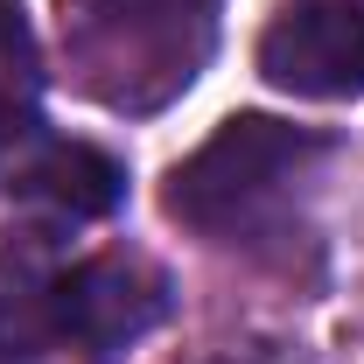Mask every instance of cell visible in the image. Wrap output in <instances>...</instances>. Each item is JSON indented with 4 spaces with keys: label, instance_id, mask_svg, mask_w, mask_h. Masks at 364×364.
Returning <instances> with one entry per match:
<instances>
[{
    "label": "cell",
    "instance_id": "3",
    "mask_svg": "<svg viewBox=\"0 0 364 364\" xmlns=\"http://www.w3.org/2000/svg\"><path fill=\"white\" fill-rule=\"evenodd\" d=\"M161 316H168V280H161V267H147L140 252H91L77 267H63L56 336L77 343L85 358H98V364L119 358Z\"/></svg>",
    "mask_w": 364,
    "mask_h": 364
},
{
    "label": "cell",
    "instance_id": "4",
    "mask_svg": "<svg viewBox=\"0 0 364 364\" xmlns=\"http://www.w3.org/2000/svg\"><path fill=\"white\" fill-rule=\"evenodd\" d=\"M259 70L294 98H364V0L287 7L259 36Z\"/></svg>",
    "mask_w": 364,
    "mask_h": 364
},
{
    "label": "cell",
    "instance_id": "7",
    "mask_svg": "<svg viewBox=\"0 0 364 364\" xmlns=\"http://www.w3.org/2000/svg\"><path fill=\"white\" fill-rule=\"evenodd\" d=\"M36 98H43V49L36 28L14 0H0V147L36 127Z\"/></svg>",
    "mask_w": 364,
    "mask_h": 364
},
{
    "label": "cell",
    "instance_id": "1",
    "mask_svg": "<svg viewBox=\"0 0 364 364\" xmlns=\"http://www.w3.org/2000/svg\"><path fill=\"white\" fill-rule=\"evenodd\" d=\"M329 140L309 127H287L267 112H238L203 140L176 176H168V210L182 225L210 231V238H238L267 218V203L316 161Z\"/></svg>",
    "mask_w": 364,
    "mask_h": 364
},
{
    "label": "cell",
    "instance_id": "2",
    "mask_svg": "<svg viewBox=\"0 0 364 364\" xmlns=\"http://www.w3.org/2000/svg\"><path fill=\"white\" fill-rule=\"evenodd\" d=\"M218 0H91V70L112 105H161L210 49Z\"/></svg>",
    "mask_w": 364,
    "mask_h": 364
},
{
    "label": "cell",
    "instance_id": "5",
    "mask_svg": "<svg viewBox=\"0 0 364 364\" xmlns=\"http://www.w3.org/2000/svg\"><path fill=\"white\" fill-rule=\"evenodd\" d=\"M7 189L43 203L49 218H105L119 196H127V168L112 154H98L85 140H49V134H28L7 140Z\"/></svg>",
    "mask_w": 364,
    "mask_h": 364
},
{
    "label": "cell",
    "instance_id": "6",
    "mask_svg": "<svg viewBox=\"0 0 364 364\" xmlns=\"http://www.w3.org/2000/svg\"><path fill=\"white\" fill-rule=\"evenodd\" d=\"M56 287L63 259L49 252L43 231H21L0 245V358H43L56 336Z\"/></svg>",
    "mask_w": 364,
    "mask_h": 364
}]
</instances>
